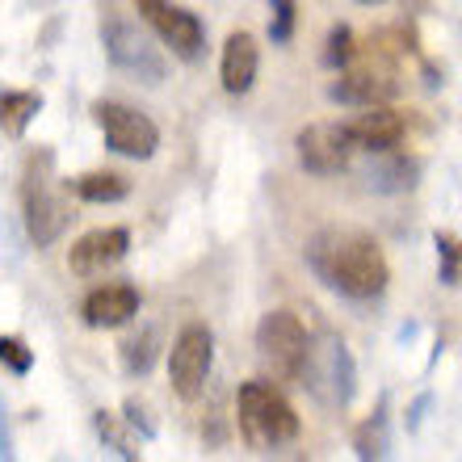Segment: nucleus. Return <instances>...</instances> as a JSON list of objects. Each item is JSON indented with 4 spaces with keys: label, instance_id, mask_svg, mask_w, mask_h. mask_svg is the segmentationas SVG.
I'll return each instance as SVG.
<instances>
[{
    "label": "nucleus",
    "instance_id": "11",
    "mask_svg": "<svg viewBox=\"0 0 462 462\" xmlns=\"http://www.w3.org/2000/svg\"><path fill=\"white\" fill-rule=\"evenodd\" d=\"M400 93V80H395V68L383 60H357L353 55L349 68H341V76L332 80L328 97L337 106H378V101H391Z\"/></svg>",
    "mask_w": 462,
    "mask_h": 462
},
{
    "label": "nucleus",
    "instance_id": "26",
    "mask_svg": "<svg viewBox=\"0 0 462 462\" xmlns=\"http://www.w3.org/2000/svg\"><path fill=\"white\" fill-rule=\"evenodd\" d=\"M122 412H126V425L139 429V438H143V441L156 438V420L147 416V408L139 400H126V403H122Z\"/></svg>",
    "mask_w": 462,
    "mask_h": 462
},
{
    "label": "nucleus",
    "instance_id": "22",
    "mask_svg": "<svg viewBox=\"0 0 462 462\" xmlns=\"http://www.w3.org/2000/svg\"><path fill=\"white\" fill-rule=\"evenodd\" d=\"M433 248H438V282L441 286H462V240L454 231H438Z\"/></svg>",
    "mask_w": 462,
    "mask_h": 462
},
{
    "label": "nucleus",
    "instance_id": "8",
    "mask_svg": "<svg viewBox=\"0 0 462 462\" xmlns=\"http://www.w3.org/2000/svg\"><path fill=\"white\" fill-rule=\"evenodd\" d=\"M210 365H215V337H210L207 324H185L172 341L169 353V383L181 400L194 403L202 391H207V378H210Z\"/></svg>",
    "mask_w": 462,
    "mask_h": 462
},
{
    "label": "nucleus",
    "instance_id": "12",
    "mask_svg": "<svg viewBox=\"0 0 462 462\" xmlns=\"http://www.w3.org/2000/svg\"><path fill=\"white\" fill-rule=\"evenodd\" d=\"M126 253H131V231L126 227H97L72 244L68 269H72L76 278H97V273L118 265Z\"/></svg>",
    "mask_w": 462,
    "mask_h": 462
},
{
    "label": "nucleus",
    "instance_id": "9",
    "mask_svg": "<svg viewBox=\"0 0 462 462\" xmlns=\"http://www.w3.org/2000/svg\"><path fill=\"white\" fill-rule=\"evenodd\" d=\"M134 9L143 17L152 30L160 34V42L177 55V60L194 63L207 47V30L198 22V13L181 9V5H172V0H134Z\"/></svg>",
    "mask_w": 462,
    "mask_h": 462
},
{
    "label": "nucleus",
    "instance_id": "29",
    "mask_svg": "<svg viewBox=\"0 0 462 462\" xmlns=\"http://www.w3.org/2000/svg\"><path fill=\"white\" fill-rule=\"evenodd\" d=\"M38 5H51V0H38Z\"/></svg>",
    "mask_w": 462,
    "mask_h": 462
},
{
    "label": "nucleus",
    "instance_id": "3",
    "mask_svg": "<svg viewBox=\"0 0 462 462\" xmlns=\"http://www.w3.org/2000/svg\"><path fill=\"white\" fill-rule=\"evenodd\" d=\"M236 420H240V438L253 446V450H278V446H291L299 438V412L291 408V400L282 395L273 383L265 378H253V383H240V395H236Z\"/></svg>",
    "mask_w": 462,
    "mask_h": 462
},
{
    "label": "nucleus",
    "instance_id": "19",
    "mask_svg": "<svg viewBox=\"0 0 462 462\" xmlns=\"http://www.w3.org/2000/svg\"><path fill=\"white\" fill-rule=\"evenodd\" d=\"M93 429H97V438L106 441V450H114L118 458H126V462L143 458L139 441L126 433V429H131V425H126V416H114V412H106V408H101V412H93Z\"/></svg>",
    "mask_w": 462,
    "mask_h": 462
},
{
    "label": "nucleus",
    "instance_id": "10",
    "mask_svg": "<svg viewBox=\"0 0 462 462\" xmlns=\"http://www.w3.org/2000/svg\"><path fill=\"white\" fill-rule=\"evenodd\" d=\"M294 147H299V164L307 172H316V177L345 172L353 152H357L345 122H307L303 131H299V139H294Z\"/></svg>",
    "mask_w": 462,
    "mask_h": 462
},
{
    "label": "nucleus",
    "instance_id": "7",
    "mask_svg": "<svg viewBox=\"0 0 462 462\" xmlns=\"http://www.w3.org/2000/svg\"><path fill=\"white\" fill-rule=\"evenodd\" d=\"M93 122L106 134V147L126 160H152L160 147V126L134 106L122 101H93Z\"/></svg>",
    "mask_w": 462,
    "mask_h": 462
},
{
    "label": "nucleus",
    "instance_id": "21",
    "mask_svg": "<svg viewBox=\"0 0 462 462\" xmlns=\"http://www.w3.org/2000/svg\"><path fill=\"white\" fill-rule=\"evenodd\" d=\"M353 454L357 458H387L391 454V438H387V416L378 412V416H370V420H362L357 425V433H353Z\"/></svg>",
    "mask_w": 462,
    "mask_h": 462
},
{
    "label": "nucleus",
    "instance_id": "4",
    "mask_svg": "<svg viewBox=\"0 0 462 462\" xmlns=\"http://www.w3.org/2000/svg\"><path fill=\"white\" fill-rule=\"evenodd\" d=\"M299 383L332 408H349L353 395H357V362H353L349 345L341 337H332V332H324L316 345H307Z\"/></svg>",
    "mask_w": 462,
    "mask_h": 462
},
{
    "label": "nucleus",
    "instance_id": "25",
    "mask_svg": "<svg viewBox=\"0 0 462 462\" xmlns=\"http://www.w3.org/2000/svg\"><path fill=\"white\" fill-rule=\"evenodd\" d=\"M0 365L13 374H30L34 370V349L22 337H0Z\"/></svg>",
    "mask_w": 462,
    "mask_h": 462
},
{
    "label": "nucleus",
    "instance_id": "15",
    "mask_svg": "<svg viewBox=\"0 0 462 462\" xmlns=\"http://www.w3.org/2000/svg\"><path fill=\"white\" fill-rule=\"evenodd\" d=\"M256 68H261V47L248 30H236L223 42V63H219V80L231 97H244L256 85Z\"/></svg>",
    "mask_w": 462,
    "mask_h": 462
},
{
    "label": "nucleus",
    "instance_id": "28",
    "mask_svg": "<svg viewBox=\"0 0 462 462\" xmlns=\"http://www.w3.org/2000/svg\"><path fill=\"white\" fill-rule=\"evenodd\" d=\"M357 5H383V0H357Z\"/></svg>",
    "mask_w": 462,
    "mask_h": 462
},
{
    "label": "nucleus",
    "instance_id": "1",
    "mask_svg": "<svg viewBox=\"0 0 462 462\" xmlns=\"http://www.w3.org/2000/svg\"><path fill=\"white\" fill-rule=\"evenodd\" d=\"M307 265L324 286H332L345 299H378L391 282L387 253L378 248L374 236L353 227H324L307 240Z\"/></svg>",
    "mask_w": 462,
    "mask_h": 462
},
{
    "label": "nucleus",
    "instance_id": "16",
    "mask_svg": "<svg viewBox=\"0 0 462 462\" xmlns=\"http://www.w3.org/2000/svg\"><path fill=\"white\" fill-rule=\"evenodd\" d=\"M420 181V160L391 147V152H374V164L365 169V189L374 194H403Z\"/></svg>",
    "mask_w": 462,
    "mask_h": 462
},
{
    "label": "nucleus",
    "instance_id": "24",
    "mask_svg": "<svg viewBox=\"0 0 462 462\" xmlns=\"http://www.w3.org/2000/svg\"><path fill=\"white\" fill-rule=\"evenodd\" d=\"M273 5V17H269V38L286 47L294 38V22H299V0H269Z\"/></svg>",
    "mask_w": 462,
    "mask_h": 462
},
{
    "label": "nucleus",
    "instance_id": "14",
    "mask_svg": "<svg viewBox=\"0 0 462 462\" xmlns=\"http://www.w3.org/2000/svg\"><path fill=\"white\" fill-rule=\"evenodd\" d=\"M139 307H143V299H139L131 282H106V286L85 294L80 316H85L88 328H122V324H131L139 316Z\"/></svg>",
    "mask_w": 462,
    "mask_h": 462
},
{
    "label": "nucleus",
    "instance_id": "17",
    "mask_svg": "<svg viewBox=\"0 0 462 462\" xmlns=\"http://www.w3.org/2000/svg\"><path fill=\"white\" fill-rule=\"evenodd\" d=\"M38 110H42V93H30V88H9V93H0V134L22 139L25 126L38 118Z\"/></svg>",
    "mask_w": 462,
    "mask_h": 462
},
{
    "label": "nucleus",
    "instance_id": "20",
    "mask_svg": "<svg viewBox=\"0 0 462 462\" xmlns=\"http://www.w3.org/2000/svg\"><path fill=\"white\" fill-rule=\"evenodd\" d=\"M156 353H160L156 328H143V332H134V337H126V341H122V365H126V374H131V378L152 374Z\"/></svg>",
    "mask_w": 462,
    "mask_h": 462
},
{
    "label": "nucleus",
    "instance_id": "18",
    "mask_svg": "<svg viewBox=\"0 0 462 462\" xmlns=\"http://www.w3.org/2000/svg\"><path fill=\"white\" fill-rule=\"evenodd\" d=\"M80 202H97V207H110V202H122V198L131 194V181L122 177V172H110V169H97V172H85V177H76L68 181Z\"/></svg>",
    "mask_w": 462,
    "mask_h": 462
},
{
    "label": "nucleus",
    "instance_id": "6",
    "mask_svg": "<svg viewBox=\"0 0 462 462\" xmlns=\"http://www.w3.org/2000/svg\"><path fill=\"white\" fill-rule=\"evenodd\" d=\"M101 42H106V60H110L122 76L143 80V85H164L169 63H164V55L152 47V38H147L139 25L122 22V17H110V22L101 25Z\"/></svg>",
    "mask_w": 462,
    "mask_h": 462
},
{
    "label": "nucleus",
    "instance_id": "23",
    "mask_svg": "<svg viewBox=\"0 0 462 462\" xmlns=\"http://www.w3.org/2000/svg\"><path fill=\"white\" fill-rule=\"evenodd\" d=\"M353 55H357V42H353V30L349 25H332L328 30V47H324V63H328L332 72H341L349 68Z\"/></svg>",
    "mask_w": 462,
    "mask_h": 462
},
{
    "label": "nucleus",
    "instance_id": "27",
    "mask_svg": "<svg viewBox=\"0 0 462 462\" xmlns=\"http://www.w3.org/2000/svg\"><path fill=\"white\" fill-rule=\"evenodd\" d=\"M13 454H17V450H13V438H9V420H5V400H0V458L9 462Z\"/></svg>",
    "mask_w": 462,
    "mask_h": 462
},
{
    "label": "nucleus",
    "instance_id": "2",
    "mask_svg": "<svg viewBox=\"0 0 462 462\" xmlns=\"http://www.w3.org/2000/svg\"><path fill=\"white\" fill-rule=\"evenodd\" d=\"M22 210H25V231L38 248H51L60 240L68 223H72V207L63 198L60 181H55V156L47 147H38L25 156L22 172Z\"/></svg>",
    "mask_w": 462,
    "mask_h": 462
},
{
    "label": "nucleus",
    "instance_id": "5",
    "mask_svg": "<svg viewBox=\"0 0 462 462\" xmlns=\"http://www.w3.org/2000/svg\"><path fill=\"white\" fill-rule=\"evenodd\" d=\"M307 337L303 319L294 316V311H265L261 324H256V353H261V362L269 365V374L278 378V383H299L303 374V362H307Z\"/></svg>",
    "mask_w": 462,
    "mask_h": 462
},
{
    "label": "nucleus",
    "instance_id": "13",
    "mask_svg": "<svg viewBox=\"0 0 462 462\" xmlns=\"http://www.w3.org/2000/svg\"><path fill=\"white\" fill-rule=\"evenodd\" d=\"M349 126V139L353 147H362V152H391V147L403 143V134H408V118H403L395 106H387V101H378V106H362V114L353 122H345Z\"/></svg>",
    "mask_w": 462,
    "mask_h": 462
}]
</instances>
